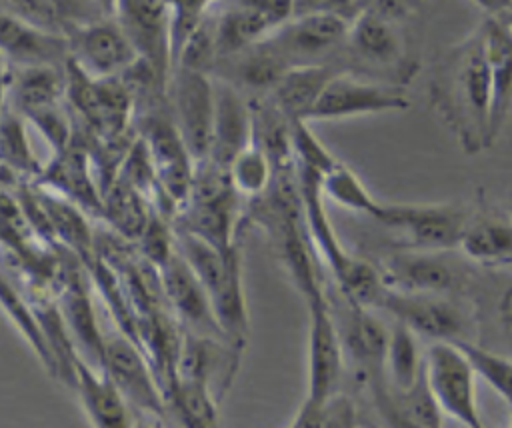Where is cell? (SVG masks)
Segmentation results:
<instances>
[{
  "instance_id": "1",
  "label": "cell",
  "mask_w": 512,
  "mask_h": 428,
  "mask_svg": "<svg viewBox=\"0 0 512 428\" xmlns=\"http://www.w3.org/2000/svg\"><path fill=\"white\" fill-rule=\"evenodd\" d=\"M428 98L466 154L492 146V92L480 26L438 60L430 76Z\"/></svg>"
},
{
  "instance_id": "2",
  "label": "cell",
  "mask_w": 512,
  "mask_h": 428,
  "mask_svg": "<svg viewBox=\"0 0 512 428\" xmlns=\"http://www.w3.org/2000/svg\"><path fill=\"white\" fill-rule=\"evenodd\" d=\"M174 234L176 248L202 282L224 336L232 344L246 348L250 318L238 244L220 248L188 232L174 230Z\"/></svg>"
},
{
  "instance_id": "3",
  "label": "cell",
  "mask_w": 512,
  "mask_h": 428,
  "mask_svg": "<svg viewBox=\"0 0 512 428\" xmlns=\"http://www.w3.org/2000/svg\"><path fill=\"white\" fill-rule=\"evenodd\" d=\"M338 62L350 64L344 72L402 86H406L416 68V64L408 60L402 34L390 16L368 6L350 20Z\"/></svg>"
},
{
  "instance_id": "4",
  "label": "cell",
  "mask_w": 512,
  "mask_h": 428,
  "mask_svg": "<svg viewBox=\"0 0 512 428\" xmlns=\"http://www.w3.org/2000/svg\"><path fill=\"white\" fill-rule=\"evenodd\" d=\"M472 212L454 202L390 204L382 202L376 222L394 232L404 250L444 252L460 248Z\"/></svg>"
},
{
  "instance_id": "5",
  "label": "cell",
  "mask_w": 512,
  "mask_h": 428,
  "mask_svg": "<svg viewBox=\"0 0 512 428\" xmlns=\"http://www.w3.org/2000/svg\"><path fill=\"white\" fill-rule=\"evenodd\" d=\"M424 382L440 414L460 428H486L478 410L476 374L454 342H430L424 352Z\"/></svg>"
},
{
  "instance_id": "6",
  "label": "cell",
  "mask_w": 512,
  "mask_h": 428,
  "mask_svg": "<svg viewBox=\"0 0 512 428\" xmlns=\"http://www.w3.org/2000/svg\"><path fill=\"white\" fill-rule=\"evenodd\" d=\"M66 96L72 110L100 140L114 142L134 116V102L120 78H92L66 62Z\"/></svg>"
},
{
  "instance_id": "7",
  "label": "cell",
  "mask_w": 512,
  "mask_h": 428,
  "mask_svg": "<svg viewBox=\"0 0 512 428\" xmlns=\"http://www.w3.org/2000/svg\"><path fill=\"white\" fill-rule=\"evenodd\" d=\"M350 20L332 12L294 14L264 42L292 68L302 64L336 62L346 44ZM342 68V66H340Z\"/></svg>"
},
{
  "instance_id": "8",
  "label": "cell",
  "mask_w": 512,
  "mask_h": 428,
  "mask_svg": "<svg viewBox=\"0 0 512 428\" xmlns=\"http://www.w3.org/2000/svg\"><path fill=\"white\" fill-rule=\"evenodd\" d=\"M168 108L194 162L206 160L216 114L214 76L176 66L168 82Z\"/></svg>"
},
{
  "instance_id": "9",
  "label": "cell",
  "mask_w": 512,
  "mask_h": 428,
  "mask_svg": "<svg viewBox=\"0 0 512 428\" xmlns=\"http://www.w3.org/2000/svg\"><path fill=\"white\" fill-rule=\"evenodd\" d=\"M408 108L410 98L406 86L342 70L328 82L306 122L346 120L372 114L404 112Z\"/></svg>"
},
{
  "instance_id": "10",
  "label": "cell",
  "mask_w": 512,
  "mask_h": 428,
  "mask_svg": "<svg viewBox=\"0 0 512 428\" xmlns=\"http://www.w3.org/2000/svg\"><path fill=\"white\" fill-rule=\"evenodd\" d=\"M306 396L308 402H322L338 392L344 364V340L336 326L330 304L324 296L306 300Z\"/></svg>"
},
{
  "instance_id": "11",
  "label": "cell",
  "mask_w": 512,
  "mask_h": 428,
  "mask_svg": "<svg viewBox=\"0 0 512 428\" xmlns=\"http://www.w3.org/2000/svg\"><path fill=\"white\" fill-rule=\"evenodd\" d=\"M100 370L116 384L136 412L166 416V402L154 368L134 338L124 332L104 336Z\"/></svg>"
},
{
  "instance_id": "12",
  "label": "cell",
  "mask_w": 512,
  "mask_h": 428,
  "mask_svg": "<svg viewBox=\"0 0 512 428\" xmlns=\"http://www.w3.org/2000/svg\"><path fill=\"white\" fill-rule=\"evenodd\" d=\"M110 14L130 40L138 60L170 80L174 60L168 0H114Z\"/></svg>"
},
{
  "instance_id": "13",
  "label": "cell",
  "mask_w": 512,
  "mask_h": 428,
  "mask_svg": "<svg viewBox=\"0 0 512 428\" xmlns=\"http://www.w3.org/2000/svg\"><path fill=\"white\" fill-rule=\"evenodd\" d=\"M294 16V0H226L214 14L218 62L268 38Z\"/></svg>"
},
{
  "instance_id": "14",
  "label": "cell",
  "mask_w": 512,
  "mask_h": 428,
  "mask_svg": "<svg viewBox=\"0 0 512 428\" xmlns=\"http://www.w3.org/2000/svg\"><path fill=\"white\" fill-rule=\"evenodd\" d=\"M156 270L168 314L180 324L182 332L228 340L216 322L202 282L178 248Z\"/></svg>"
},
{
  "instance_id": "15",
  "label": "cell",
  "mask_w": 512,
  "mask_h": 428,
  "mask_svg": "<svg viewBox=\"0 0 512 428\" xmlns=\"http://www.w3.org/2000/svg\"><path fill=\"white\" fill-rule=\"evenodd\" d=\"M380 308L408 326L418 338H428L430 342L468 340V318L446 294H404L388 290Z\"/></svg>"
},
{
  "instance_id": "16",
  "label": "cell",
  "mask_w": 512,
  "mask_h": 428,
  "mask_svg": "<svg viewBox=\"0 0 512 428\" xmlns=\"http://www.w3.org/2000/svg\"><path fill=\"white\" fill-rule=\"evenodd\" d=\"M68 42L70 60L92 78H120L138 60L112 14L86 24Z\"/></svg>"
},
{
  "instance_id": "17",
  "label": "cell",
  "mask_w": 512,
  "mask_h": 428,
  "mask_svg": "<svg viewBox=\"0 0 512 428\" xmlns=\"http://www.w3.org/2000/svg\"><path fill=\"white\" fill-rule=\"evenodd\" d=\"M70 388L76 392L90 428H134L136 410L132 404L100 368L78 354Z\"/></svg>"
},
{
  "instance_id": "18",
  "label": "cell",
  "mask_w": 512,
  "mask_h": 428,
  "mask_svg": "<svg viewBox=\"0 0 512 428\" xmlns=\"http://www.w3.org/2000/svg\"><path fill=\"white\" fill-rule=\"evenodd\" d=\"M0 54L12 68H64L70 60V42L0 8Z\"/></svg>"
},
{
  "instance_id": "19",
  "label": "cell",
  "mask_w": 512,
  "mask_h": 428,
  "mask_svg": "<svg viewBox=\"0 0 512 428\" xmlns=\"http://www.w3.org/2000/svg\"><path fill=\"white\" fill-rule=\"evenodd\" d=\"M380 274L388 290L404 294H448L458 286L454 268L438 252L402 248L382 262Z\"/></svg>"
},
{
  "instance_id": "20",
  "label": "cell",
  "mask_w": 512,
  "mask_h": 428,
  "mask_svg": "<svg viewBox=\"0 0 512 428\" xmlns=\"http://www.w3.org/2000/svg\"><path fill=\"white\" fill-rule=\"evenodd\" d=\"M214 84L216 114L212 146L206 160L228 170L234 156L252 140V106L250 98L230 82L214 78Z\"/></svg>"
},
{
  "instance_id": "21",
  "label": "cell",
  "mask_w": 512,
  "mask_h": 428,
  "mask_svg": "<svg viewBox=\"0 0 512 428\" xmlns=\"http://www.w3.org/2000/svg\"><path fill=\"white\" fill-rule=\"evenodd\" d=\"M480 30L490 74V138L494 144L512 114V30L502 18H484Z\"/></svg>"
},
{
  "instance_id": "22",
  "label": "cell",
  "mask_w": 512,
  "mask_h": 428,
  "mask_svg": "<svg viewBox=\"0 0 512 428\" xmlns=\"http://www.w3.org/2000/svg\"><path fill=\"white\" fill-rule=\"evenodd\" d=\"M38 180L48 192L72 202L80 210L102 214L104 198L90 174V156L74 140L54 154L52 162L40 170Z\"/></svg>"
},
{
  "instance_id": "23",
  "label": "cell",
  "mask_w": 512,
  "mask_h": 428,
  "mask_svg": "<svg viewBox=\"0 0 512 428\" xmlns=\"http://www.w3.org/2000/svg\"><path fill=\"white\" fill-rule=\"evenodd\" d=\"M2 10L64 38L110 14L100 0H4Z\"/></svg>"
},
{
  "instance_id": "24",
  "label": "cell",
  "mask_w": 512,
  "mask_h": 428,
  "mask_svg": "<svg viewBox=\"0 0 512 428\" xmlns=\"http://www.w3.org/2000/svg\"><path fill=\"white\" fill-rule=\"evenodd\" d=\"M338 72L342 68L336 62L292 66L268 92V98L290 122H306L320 94Z\"/></svg>"
},
{
  "instance_id": "25",
  "label": "cell",
  "mask_w": 512,
  "mask_h": 428,
  "mask_svg": "<svg viewBox=\"0 0 512 428\" xmlns=\"http://www.w3.org/2000/svg\"><path fill=\"white\" fill-rule=\"evenodd\" d=\"M66 96V66L12 68L8 106L24 120L62 104Z\"/></svg>"
},
{
  "instance_id": "26",
  "label": "cell",
  "mask_w": 512,
  "mask_h": 428,
  "mask_svg": "<svg viewBox=\"0 0 512 428\" xmlns=\"http://www.w3.org/2000/svg\"><path fill=\"white\" fill-rule=\"evenodd\" d=\"M462 254L482 266L512 264V218L474 216L460 242Z\"/></svg>"
},
{
  "instance_id": "27",
  "label": "cell",
  "mask_w": 512,
  "mask_h": 428,
  "mask_svg": "<svg viewBox=\"0 0 512 428\" xmlns=\"http://www.w3.org/2000/svg\"><path fill=\"white\" fill-rule=\"evenodd\" d=\"M218 396L198 380H174L166 394V418L182 428H218Z\"/></svg>"
},
{
  "instance_id": "28",
  "label": "cell",
  "mask_w": 512,
  "mask_h": 428,
  "mask_svg": "<svg viewBox=\"0 0 512 428\" xmlns=\"http://www.w3.org/2000/svg\"><path fill=\"white\" fill-rule=\"evenodd\" d=\"M384 370L398 394L414 390L424 380V354L418 336L398 320L388 330Z\"/></svg>"
},
{
  "instance_id": "29",
  "label": "cell",
  "mask_w": 512,
  "mask_h": 428,
  "mask_svg": "<svg viewBox=\"0 0 512 428\" xmlns=\"http://www.w3.org/2000/svg\"><path fill=\"white\" fill-rule=\"evenodd\" d=\"M388 330L370 314L368 308L350 306V322L346 328V346L352 356L366 368H384Z\"/></svg>"
},
{
  "instance_id": "30",
  "label": "cell",
  "mask_w": 512,
  "mask_h": 428,
  "mask_svg": "<svg viewBox=\"0 0 512 428\" xmlns=\"http://www.w3.org/2000/svg\"><path fill=\"white\" fill-rule=\"evenodd\" d=\"M228 174L238 196L254 200L270 188L274 164L268 152L262 148V144H258L252 138L250 144L234 156V160L228 166Z\"/></svg>"
},
{
  "instance_id": "31",
  "label": "cell",
  "mask_w": 512,
  "mask_h": 428,
  "mask_svg": "<svg viewBox=\"0 0 512 428\" xmlns=\"http://www.w3.org/2000/svg\"><path fill=\"white\" fill-rule=\"evenodd\" d=\"M322 194L324 198H330L338 206L366 214L370 218H376L382 202L372 196V192L364 186V182L358 178L354 170H350L344 162H338L334 168H330L322 180Z\"/></svg>"
},
{
  "instance_id": "32",
  "label": "cell",
  "mask_w": 512,
  "mask_h": 428,
  "mask_svg": "<svg viewBox=\"0 0 512 428\" xmlns=\"http://www.w3.org/2000/svg\"><path fill=\"white\" fill-rule=\"evenodd\" d=\"M286 428H358L356 408L342 392H336L322 402L302 400Z\"/></svg>"
},
{
  "instance_id": "33",
  "label": "cell",
  "mask_w": 512,
  "mask_h": 428,
  "mask_svg": "<svg viewBox=\"0 0 512 428\" xmlns=\"http://www.w3.org/2000/svg\"><path fill=\"white\" fill-rule=\"evenodd\" d=\"M468 358L476 378H482L502 400L512 406V358L482 348L470 340L454 342Z\"/></svg>"
},
{
  "instance_id": "34",
  "label": "cell",
  "mask_w": 512,
  "mask_h": 428,
  "mask_svg": "<svg viewBox=\"0 0 512 428\" xmlns=\"http://www.w3.org/2000/svg\"><path fill=\"white\" fill-rule=\"evenodd\" d=\"M24 118L10 106L0 116V162L14 172L40 174V166L32 154L24 132Z\"/></svg>"
},
{
  "instance_id": "35",
  "label": "cell",
  "mask_w": 512,
  "mask_h": 428,
  "mask_svg": "<svg viewBox=\"0 0 512 428\" xmlns=\"http://www.w3.org/2000/svg\"><path fill=\"white\" fill-rule=\"evenodd\" d=\"M358 2L360 0H294V14L332 12L352 20L356 16L354 6H358Z\"/></svg>"
},
{
  "instance_id": "36",
  "label": "cell",
  "mask_w": 512,
  "mask_h": 428,
  "mask_svg": "<svg viewBox=\"0 0 512 428\" xmlns=\"http://www.w3.org/2000/svg\"><path fill=\"white\" fill-rule=\"evenodd\" d=\"M486 18H506L512 12V0H470Z\"/></svg>"
},
{
  "instance_id": "37",
  "label": "cell",
  "mask_w": 512,
  "mask_h": 428,
  "mask_svg": "<svg viewBox=\"0 0 512 428\" xmlns=\"http://www.w3.org/2000/svg\"><path fill=\"white\" fill-rule=\"evenodd\" d=\"M10 76H12V66L4 60L0 54V116L8 108V94H10Z\"/></svg>"
},
{
  "instance_id": "38",
  "label": "cell",
  "mask_w": 512,
  "mask_h": 428,
  "mask_svg": "<svg viewBox=\"0 0 512 428\" xmlns=\"http://www.w3.org/2000/svg\"><path fill=\"white\" fill-rule=\"evenodd\" d=\"M498 314H500V322H502L504 330L512 336V284L506 288V292L500 298Z\"/></svg>"
},
{
  "instance_id": "39",
  "label": "cell",
  "mask_w": 512,
  "mask_h": 428,
  "mask_svg": "<svg viewBox=\"0 0 512 428\" xmlns=\"http://www.w3.org/2000/svg\"><path fill=\"white\" fill-rule=\"evenodd\" d=\"M134 428H168L166 416L152 414V412H136Z\"/></svg>"
},
{
  "instance_id": "40",
  "label": "cell",
  "mask_w": 512,
  "mask_h": 428,
  "mask_svg": "<svg viewBox=\"0 0 512 428\" xmlns=\"http://www.w3.org/2000/svg\"><path fill=\"white\" fill-rule=\"evenodd\" d=\"M502 20H504V22L510 26V30H512V12H510L506 18H502Z\"/></svg>"
},
{
  "instance_id": "41",
  "label": "cell",
  "mask_w": 512,
  "mask_h": 428,
  "mask_svg": "<svg viewBox=\"0 0 512 428\" xmlns=\"http://www.w3.org/2000/svg\"><path fill=\"white\" fill-rule=\"evenodd\" d=\"M506 216H510V218H512V200L508 202V208H506Z\"/></svg>"
},
{
  "instance_id": "42",
  "label": "cell",
  "mask_w": 512,
  "mask_h": 428,
  "mask_svg": "<svg viewBox=\"0 0 512 428\" xmlns=\"http://www.w3.org/2000/svg\"><path fill=\"white\" fill-rule=\"evenodd\" d=\"M168 420V418H166ZM168 428H182V426H178L176 422H172V420H168Z\"/></svg>"
}]
</instances>
